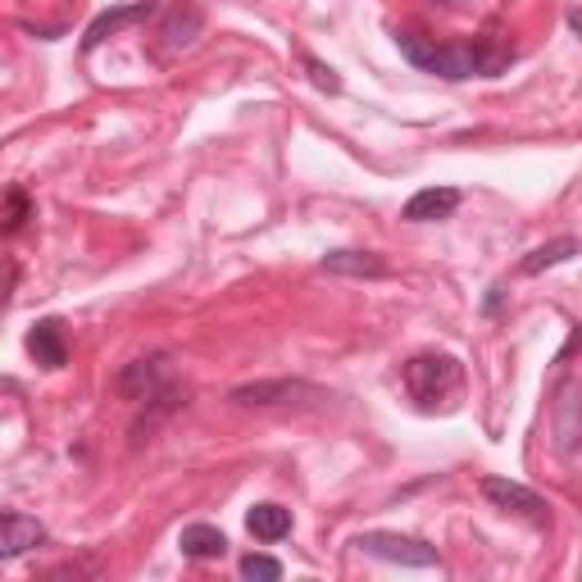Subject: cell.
Returning <instances> with one entry per match:
<instances>
[{
    "label": "cell",
    "mask_w": 582,
    "mask_h": 582,
    "mask_svg": "<svg viewBox=\"0 0 582 582\" xmlns=\"http://www.w3.org/2000/svg\"><path fill=\"white\" fill-rule=\"evenodd\" d=\"M323 269L342 273V278H387V273H392V269H387V260L373 255V251H328Z\"/></svg>",
    "instance_id": "cell-11"
},
{
    "label": "cell",
    "mask_w": 582,
    "mask_h": 582,
    "mask_svg": "<svg viewBox=\"0 0 582 582\" xmlns=\"http://www.w3.org/2000/svg\"><path fill=\"white\" fill-rule=\"evenodd\" d=\"M401 56L423 69V73H436L446 82H464V78H496L510 60H514V46L496 32L478 37V41H460V46H436V41H423L419 32H401L397 37Z\"/></svg>",
    "instance_id": "cell-1"
},
{
    "label": "cell",
    "mask_w": 582,
    "mask_h": 582,
    "mask_svg": "<svg viewBox=\"0 0 582 582\" xmlns=\"http://www.w3.org/2000/svg\"><path fill=\"white\" fill-rule=\"evenodd\" d=\"M247 528H251V538H260V542H282L287 532H291V510H287V505H273V501L251 505Z\"/></svg>",
    "instance_id": "cell-13"
},
{
    "label": "cell",
    "mask_w": 582,
    "mask_h": 582,
    "mask_svg": "<svg viewBox=\"0 0 582 582\" xmlns=\"http://www.w3.org/2000/svg\"><path fill=\"white\" fill-rule=\"evenodd\" d=\"M405 387H410V397L423 410H432L460 387V364L451 355H414L405 364Z\"/></svg>",
    "instance_id": "cell-3"
},
{
    "label": "cell",
    "mask_w": 582,
    "mask_h": 582,
    "mask_svg": "<svg viewBox=\"0 0 582 582\" xmlns=\"http://www.w3.org/2000/svg\"><path fill=\"white\" fill-rule=\"evenodd\" d=\"M28 219H32L28 191H23V187H10L6 197H0V232H19Z\"/></svg>",
    "instance_id": "cell-16"
},
{
    "label": "cell",
    "mask_w": 582,
    "mask_h": 582,
    "mask_svg": "<svg viewBox=\"0 0 582 582\" xmlns=\"http://www.w3.org/2000/svg\"><path fill=\"white\" fill-rule=\"evenodd\" d=\"M301 64H305V73H310V82H314L319 91H328V96L342 91V78H337V69H332V64H323V60H314V56H305Z\"/></svg>",
    "instance_id": "cell-19"
},
{
    "label": "cell",
    "mask_w": 582,
    "mask_h": 582,
    "mask_svg": "<svg viewBox=\"0 0 582 582\" xmlns=\"http://www.w3.org/2000/svg\"><path fill=\"white\" fill-rule=\"evenodd\" d=\"M297 397H319L310 382H297V378H273V382H247L237 387L228 397L232 405L241 410H264V405H282V401H297Z\"/></svg>",
    "instance_id": "cell-6"
},
{
    "label": "cell",
    "mask_w": 582,
    "mask_h": 582,
    "mask_svg": "<svg viewBox=\"0 0 582 582\" xmlns=\"http://www.w3.org/2000/svg\"><path fill=\"white\" fill-rule=\"evenodd\" d=\"M482 496H488L496 510H505V514H523V519H538V523H546L551 514H546V501L532 492V488H523V482H514V478H482Z\"/></svg>",
    "instance_id": "cell-5"
},
{
    "label": "cell",
    "mask_w": 582,
    "mask_h": 582,
    "mask_svg": "<svg viewBox=\"0 0 582 582\" xmlns=\"http://www.w3.org/2000/svg\"><path fill=\"white\" fill-rule=\"evenodd\" d=\"M355 546L373 560H387V564H401V569H436L442 555L436 546L419 542V538H401V532H360Z\"/></svg>",
    "instance_id": "cell-4"
},
{
    "label": "cell",
    "mask_w": 582,
    "mask_h": 582,
    "mask_svg": "<svg viewBox=\"0 0 582 582\" xmlns=\"http://www.w3.org/2000/svg\"><path fill=\"white\" fill-rule=\"evenodd\" d=\"M578 255V241L573 237H560V241H551V247H538L528 260H523V273H546V269H555V264H564V260H573Z\"/></svg>",
    "instance_id": "cell-15"
},
{
    "label": "cell",
    "mask_w": 582,
    "mask_h": 582,
    "mask_svg": "<svg viewBox=\"0 0 582 582\" xmlns=\"http://www.w3.org/2000/svg\"><path fill=\"white\" fill-rule=\"evenodd\" d=\"M178 546H182L187 560H219V555H228V538H223L219 528H210V523H191V528H182Z\"/></svg>",
    "instance_id": "cell-12"
},
{
    "label": "cell",
    "mask_w": 582,
    "mask_h": 582,
    "mask_svg": "<svg viewBox=\"0 0 582 582\" xmlns=\"http://www.w3.org/2000/svg\"><path fill=\"white\" fill-rule=\"evenodd\" d=\"M41 542H46V523L41 519L19 514V510L0 514V560H19V555H28Z\"/></svg>",
    "instance_id": "cell-7"
},
{
    "label": "cell",
    "mask_w": 582,
    "mask_h": 582,
    "mask_svg": "<svg viewBox=\"0 0 582 582\" xmlns=\"http://www.w3.org/2000/svg\"><path fill=\"white\" fill-rule=\"evenodd\" d=\"M28 355L46 369H64L69 364V342H64V328L56 319H41L32 332H28Z\"/></svg>",
    "instance_id": "cell-10"
},
{
    "label": "cell",
    "mask_w": 582,
    "mask_h": 582,
    "mask_svg": "<svg viewBox=\"0 0 582 582\" xmlns=\"http://www.w3.org/2000/svg\"><path fill=\"white\" fill-rule=\"evenodd\" d=\"M460 210V191L455 187H423L405 201L401 219L405 223H436V219H451Z\"/></svg>",
    "instance_id": "cell-9"
},
{
    "label": "cell",
    "mask_w": 582,
    "mask_h": 582,
    "mask_svg": "<svg viewBox=\"0 0 582 582\" xmlns=\"http://www.w3.org/2000/svg\"><path fill=\"white\" fill-rule=\"evenodd\" d=\"M119 392H123V401H137V405H146V410H160V414H169V410L187 405V387H178V382H173V373H169V360H164V355L132 360V364L119 373Z\"/></svg>",
    "instance_id": "cell-2"
},
{
    "label": "cell",
    "mask_w": 582,
    "mask_h": 582,
    "mask_svg": "<svg viewBox=\"0 0 582 582\" xmlns=\"http://www.w3.org/2000/svg\"><path fill=\"white\" fill-rule=\"evenodd\" d=\"M241 578H264V582H278L282 578V564L273 555H241Z\"/></svg>",
    "instance_id": "cell-18"
},
{
    "label": "cell",
    "mask_w": 582,
    "mask_h": 582,
    "mask_svg": "<svg viewBox=\"0 0 582 582\" xmlns=\"http://www.w3.org/2000/svg\"><path fill=\"white\" fill-rule=\"evenodd\" d=\"M201 23H205V19H201V10H197V6H187V10H173V14L164 19V32H160V37H164L169 51H187V46L197 41Z\"/></svg>",
    "instance_id": "cell-14"
},
{
    "label": "cell",
    "mask_w": 582,
    "mask_h": 582,
    "mask_svg": "<svg viewBox=\"0 0 582 582\" xmlns=\"http://www.w3.org/2000/svg\"><path fill=\"white\" fill-rule=\"evenodd\" d=\"M151 14H155V0H132V6H114V10H106L101 19H96V23L87 28L82 51H96V46H106L114 32H123V28L141 23V19H151Z\"/></svg>",
    "instance_id": "cell-8"
},
{
    "label": "cell",
    "mask_w": 582,
    "mask_h": 582,
    "mask_svg": "<svg viewBox=\"0 0 582 582\" xmlns=\"http://www.w3.org/2000/svg\"><path fill=\"white\" fill-rule=\"evenodd\" d=\"M573 397H578V382H564V387H560V401H555V405H560L555 414H560V451H564V455H573V446H578V423H573L578 401H573Z\"/></svg>",
    "instance_id": "cell-17"
}]
</instances>
